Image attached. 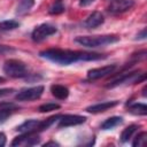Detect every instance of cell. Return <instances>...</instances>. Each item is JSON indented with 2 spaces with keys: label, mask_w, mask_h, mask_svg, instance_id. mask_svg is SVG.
Returning <instances> with one entry per match:
<instances>
[{
  "label": "cell",
  "mask_w": 147,
  "mask_h": 147,
  "mask_svg": "<svg viewBox=\"0 0 147 147\" xmlns=\"http://www.w3.org/2000/svg\"><path fill=\"white\" fill-rule=\"evenodd\" d=\"M39 56L61 65H69L77 61H96L106 57V55L99 53H88L62 48H49L41 51L39 53Z\"/></svg>",
  "instance_id": "obj_1"
},
{
  "label": "cell",
  "mask_w": 147,
  "mask_h": 147,
  "mask_svg": "<svg viewBox=\"0 0 147 147\" xmlns=\"http://www.w3.org/2000/svg\"><path fill=\"white\" fill-rule=\"evenodd\" d=\"M75 41L82 46L95 48L106 46L109 44H115L119 41V37L115 34H102V36H79L75 38Z\"/></svg>",
  "instance_id": "obj_2"
},
{
  "label": "cell",
  "mask_w": 147,
  "mask_h": 147,
  "mask_svg": "<svg viewBox=\"0 0 147 147\" xmlns=\"http://www.w3.org/2000/svg\"><path fill=\"white\" fill-rule=\"evenodd\" d=\"M3 71L11 78H23L29 75V69L24 62L16 59L7 60L3 64Z\"/></svg>",
  "instance_id": "obj_3"
},
{
  "label": "cell",
  "mask_w": 147,
  "mask_h": 147,
  "mask_svg": "<svg viewBox=\"0 0 147 147\" xmlns=\"http://www.w3.org/2000/svg\"><path fill=\"white\" fill-rule=\"evenodd\" d=\"M145 79H146V75L144 72H140V71H131V72H127V74H123L121 77H118L115 80L110 82L107 85V87L108 88H113V87H116V86H119V85L136 84V83L142 82Z\"/></svg>",
  "instance_id": "obj_4"
},
{
  "label": "cell",
  "mask_w": 147,
  "mask_h": 147,
  "mask_svg": "<svg viewBox=\"0 0 147 147\" xmlns=\"http://www.w3.org/2000/svg\"><path fill=\"white\" fill-rule=\"evenodd\" d=\"M56 31H57V29L54 25L48 24V23H42V24L38 25L37 28H34V30L31 33V38L33 41L40 42V41L45 40L46 38H48L49 36L56 33Z\"/></svg>",
  "instance_id": "obj_5"
},
{
  "label": "cell",
  "mask_w": 147,
  "mask_h": 147,
  "mask_svg": "<svg viewBox=\"0 0 147 147\" xmlns=\"http://www.w3.org/2000/svg\"><path fill=\"white\" fill-rule=\"evenodd\" d=\"M42 92H44V86L42 85H37V86H33V87L21 90L15 95V99L17 101H32V100L39 99L41 96Z\"/></svg>",
  "instance_id": "obj_6"
},
{
  "label": "cell",
  "mask_w": 147,
  "mask_h": 147,
  "mask_svg": "<svg viewBox=\"0 0 147 147\" xmlns=\"http://www.w3.org/2000/svg\"><path fill=\"white\" fill-rule=\"evenodd\" d=\"M40 137L37 134V132L31 133H22L21 136H17L11 141V146H33L39 144Z\"/></svg>",
  "instance_id": "obj_7"
},
{
  "label": "cell",
  "mask_w": 147,
  "mask_h": 147,
  "mask_svg": "<svg viewBox=\"0 0 147 147\" xmlns=\"http://www.w3.org/2000/svg\"><path fill=\"white\" fill-rule=\"evenodd\" d=\"M85 121H86V117L80 115H74V114L61 115L59 118V127H69L74 125H79V124H83Z\"/></svg>",
  "instance_id": "obj_8"
},
{
  "label": "cell",
  "mask_w": 147,
  "mask_h": 147,
  "mask_svg": "<svg viewBox=\"0 0 147 147\" xmlns=\"http://www.w3.org/2000/svg\"><path fill=\"white\" fill-rule=\"evenodd\" d=\"M134 5L133 0H111L107 10L111 14H118L129 10Z\"/></svg>",
  "instance_id": "obj_9"
},
{
  "label": "cell",
  "mask_w": 147,
  "mask_h": 147,
  "mask_svg": "<svg viewBox=\"0 0 147 147\" xmlns=\"http://www.w3.org/2000/svg\"><path fill=\"white\" fill-rule=\"evenodd\" d=\"M116 69L115 64H110V65H105V67H100V68H94L88 70L87 72V78L91 80H95V79H100L103 78L110 74H113V71Z\"/></svg>",
  "instance_id": "obj_10"
},
{
  "label": "cell",
  "mask_w": 147,
  "mask_h": 147,
  "mask_svg": "<svg viewBox=\"0 0 147 147\" xmlns=\"http://www.w3.org/2000/svg\"><path fill=\"white\" fill-rule=\"evenodd\" d=\"M105 22V17L100 11H93L88 17L83 22V25L86 29H95Z\"/></svg>",
  "instance_id": "obj_11"
},
{
  "label": "cell",
  "mask_w": 147,
  "mask_h": 147,
  "mask_svg": "<svg viewBox=\"0 0 147 147\" xmlns=\"http://www.w3.org/2000/svg\"><path fill=\"white\" fill-rule=\"evenodd\" d=\"M118 105V101L116 100H113V101H106V102H100V103H95V105H92V106H88L86 108V111L87 113H91V114H98V113H103L115 106Z\"/></svg>",
  "instance_id": "obj_12"
},
{
  "label": "cell",
  "mask_w": 147,
  "mask_h": 147,
  "mask_svg": "<svg viewBox=\"0 0 147 147\" xmlns=\"http://www.w3.org/2000/svg\"><path fill=\"white\" fill-rule=\"evenodd\" d=\"M40 121L37 119H28L23 122L21 125L16 127V130L21 133H31V132H39Z\"/></svg>",
  "instance_id": "obj_13"
},
{
  "label": "cell",
  "mask_w": 147,
  "mask_h": 147,
  "mask_svg": "<svg viewBox=\"0 0 147 147\" xmlns=\"http://www.w3.org/2000/svg\"><path fill=\"white\" fill-rule=\"evenodd\" d=\"M51 92H52V94H53L56 99H59V100H64V99H67L68 95H69V90H68V87H65V86H63V85H60V84H54V85H52V86H51Z\"/></svg>",
  "instance_id": "obj_14"
},
{
  "label": "cell",
  "mask_w": 147,
  "mask_h": 147,
  "mask_svg": "<svg viewBox=\"0 0 147 147\" xmlns=\"http://www.w3.org/2000/svg\"><path fill=\"white\" fill-rule=\"evenodd\" d=\"M122 123H123V117H121V116H113V117L107 118L101 124V129L102 130H111V129L118 126Z\"/></svg>",
  "instance_id": "obj_15"
},
{
  "label": "cell",
  "mask_w": 147,
  "mask_h": 147,
  "mask_svg": "<svg viewBox=\"0 0 147 147\" xmlns=\"http://www.w3.org/2000/svg\"><path fill=\"white\" fill-rule=\"evenodd\" d=\"M34 5V0H20L17 7H16V14L22 16L25 15L28 11H30V9L33 7Z\"/></svg>",
  "instance_id": "obj_16"
},
{
  "label": "cell",
  "mask_w": 147,
  "mask_h": 147,
  "mask_svg": "<svg viewBox=\"0 0 147 147\" xmlns=\"http://www.w3.org/2000/svg\"><path fill=\"white\" fill-rule=\"evenodd\" d=\"M129 111L133 115L145 116L147 114V106L145 103H133L129 107Z\"/></svg>",
  "instance_id": "obj_17"
},
{
  "label": "cell",
  "mask_w": 147,
  "mask_h": 147,
  "mask_svg": "<svg viewBox=\"0 0 147 147\" xmlns=\"http://www.w3.org/2000/svg\"><path fill=\"white\" fill-rule=\"evenodd\" d=\"M137 129H138V126H137L136 124H132V125H129L127 127H125V129L122 131L121 137H119L121 142H126V141L132 137V134L136 132Z\"/></svg>",
  "instance_id": "obj_18"
},
{
  "label": "cell",
  "mask_w": 147,
  "mask_h": 147,
  "mask_svg": "<svg viewBox=\"0 0 147 147\" xmlns=\"http://www.w3.org/2000/svg\"><path fill=\"white\" fill-rule=\"evenodd\" d=\"M18 26H20V23L14 20H7V21L0 22V30L2 31H11L17 29Z\"/></svg>",
  "instance_id": "obj_19"
},
{
  "label": "cell",
  "mask_w": 147,
  "mask_h": 147,
  "mask_svg": "<svg viewBox=\"0 0 147 147\" xmlns=\"http://www.w3.org/2000/svg\"><path fill=\"white\" fill-rule=\"evenodd\" d=\"M61 115H54V116H51L48 117L47 119H44V121H40V126H39V132L40 131H44V130H47L49 126H52L56 121H59Z\"/></svg>",
  "instance_id": "obj_20"
},
{
  "label": "cell",
  "mask_w": 147,
  "mask_h": 147,
  "mask_svg": "<svg viewBox=\"0 0 147 147\" xmlns=\"http://www.w3.org/2000/svg\"><path fill=\"white\" fill-rule=\"evenodd\" d=\"M64 5H63V1L62 0H55L54 3L49 7L48 9V13L52 14V15H57V14H61L64 11Z\"/></svg>",
  "instance_id": "obj_21"
},
{
  "label": "cell",
  "mask_w": 147,
  "mask_h": 147,
  "mask_svg": "<svg viewBox=\"0 0 147 147\" xmlns=\"http://www.w3.org/2000/svg\"><path fill=\"white\" fill-rule=\"evenodd\" d=\"M61 106L59 103H54V102H48V103H44L41 106H39L38 110L40 113H48V111H53V110H57L60 109Z\"/></svg>",
  "instance_id": "obj_22"
},
{
  "label": "cell",
  "mask_w": 147,
  "mask_h": 147,
  "mask_svg": "<svg viewBox=\"0 0 147 147\" xmlns=\"http://www.w3.org/2000/svg\"><path fill=\"white\" fill-rule=\"evenodd\" d=\"M146 142H147V133L141 132L136 137L134 141L132 142V146L133 147H144V146H146Z\"/></svg>",
  "instance_id": "obj_23"
},
{
  "label": "cell",
  "mask_w": 147,
  "mask_h": 147,
  "mask_svg": "<svg viewBox=\"0 0 147 147\" xmlns=\"http://www.w3.org/2000/svg\"><path fill=\"white\" fill-rule=\"evenodd\" d=\"M14 111H16V110L9 109V108H1V107H0V123L5 122Z\"/></svg>",
  "instance_id": "obj_24"
},
{
  "label": "cell",
  "mask_w": 147,
  "mask_h": 147,
  "mask_svg": "<svg viewBox=\"0 0 147 147\" xmlns=\"http://www.w3.org/2000/svg\"><path fill=\"white\" fill-rule=\"evenodd\" d=\"M11 92H14L13 88H2V90H0V98L9 95V94H11Z\"/></svg>",
  "instance_id": "obj_25"
},
{
  "label": "cell",
  "mask_w": 147,
  "mask_h": 147,
  "mask_svg": "<svg viewBox=\"0 0 147 147\" xmlns=\"http://www.w3.org/2000/svg\"><path fill=\"white\" fill-rule=\"evenodd\" d=\"M14 49L9 46H5V45H0V54H3V53H7V52H13Z\"/></svg>",
  "instance_id": "obj_26"
},
{
  "label": "cell",
  "mask_w": 147,
  "mask_h": 147,
  "mask_svg": "<svg viewBox=\"0 0 147 147\" xmlns=\"http://www.w3.org/2000/svg\"><path fill=\"white\" fill-rule=\"evenodd\" d=\"M95 0H80L79 1V6L80 7H86V6H90L91 3H93Z\"/></svg>",
  "instance_id": "obj_27"
},
{
  "label": "cell",
  "mask_w": 147,
  "mask_h": 147,
  "mask_svg": "<svg viewBox=\"0 0 147 147\" xmlns=\"http://www.w3.org/2000/svg\"><path fill=\"white\" fill-rule=\"evenodd\" d=\"M6 145V134L3 132H0V147Z\"/></svg>",
  "instance_id": "obj_28"
},
{
  "label": "cell",
  "mask_w": 147,
  "mask_h": 147,
  "mask_svg": "<svg viewBox=\"0 0 147 147\" xmlns=\"http://www.w3.org/2000/svg\"><path fill=\"white\" fill-rule=\"evenodd\" d=\"M146 38V29H144L138 36H137V39H145Z\"/></svg>",
  "instance_id": "obj_29"
},
{
  "label": "cell",
  "mask_w": 147,
  "mask_h": 147,
  "mask_svg": "<svg viewBox=\"0 0 147 147\" xmlns=\"http://www.w3.org/2000/svg\"><path fill=\"white\" fill-rule=\"evenodd\" d=\"M44 146H45V147H46V146H59V144L55 142V141H49V142H46Z\"/></svg>",
  "instance_id": "obj_30"
},
{
  "label": "cell",
  "mask_w": 147,
  "mask_h": 147,
  "mask_svg": "<svg viewBox=\"0 0 147 147\" xmlns=\"http://www.w3.org/2000/svg\"><path fill=\"white\" fill-rule=\"evenodd\" d=\"M5 82V78L3 77H0V83H3Z\"/></svg>",
  "instance_id": "obj_31"
}]
</instances>
